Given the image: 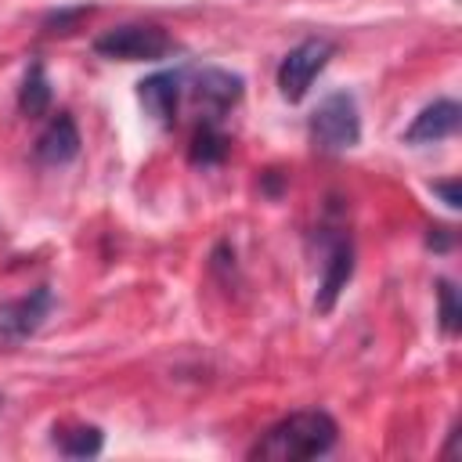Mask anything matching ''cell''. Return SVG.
Listing matches in <instances>:
<instances>
[{
    "instance_id": "4fadbf2b",
    "label": "cell",
    "mask_w": 462,
    "mask_h": 462,
    "mask_svg": "<svg viewBox=\"0 0 462 462\" xmlns=\"http://www.w3.org/2000/svg\"><path fill=\"white\" fill-rule=\"evenodd\" d=\"M224 155H227V137H224L213 123H202V126L195 130V137H191L188 159H191L195 166H213V162H220Z\"/></svg>"
},
{
    "instance_id": "5b68a950",
    "label": "cell",
    "mask_w": 462,
    "mask_h": 462,
    "mask_svg": "<svg viewBox=\"0 0 462 462\" xmlns=\"http://www.w3.org/2000/svg\"><path fill=\"white\" fill-rule=\"evenodd\" d=\"M47 314H51V289L40 285L29 296H18V300L0 303V336L18 343V339L32 336L43 325Z\"/></svg>"
},
{
    "instance_id": "6da1fadb",
    "label": "cell",
    "mask_w": 462,
    "mask_h": 462,
    "mask_svg": "<svg viewBox=\"0 0 462 462\" xmlns=\"http://www.w3.org/2000/svg\"><path fill=\"white\" fill-rule=\"evenodd\" d=\"M336 422L325 411H292L289 419L274 422L263 440L249 451L253 458L267 462H292V458H318L336 444Z\"/></svg>"
},
{
    "instance_id": "277c9868",
    "label": "cell",
    "mask_w": 462,
    "mask_h": 462,
    "mask_svg": "<svg viewBox=\"0 0 462 462\" xmlns=\"http://www.w3.org/2000/svg\"><path fill=\"white\" fill-rule=\"evenodd\" d=\"M332 51H336V43L325 40V36H310V40L296 43L282 58V65H278V90H282V97L285 101H303V94L310 90L314 76L328 65Z\"/></svg>"
},
{
    "instance_id": "7c38bea8",
    "label": "cell",
    "mask_w": 462,
    "mask_h": 462,
    "mask_svg": "<svg viewBox=\"0 0 462 462\" xmlns=\"http://www.w3.org/2000/svg\"><path fill=\"white\" fill-rule=\"evenodd\" d=\"M54 444H58V451L69 455V458H94V455L101 451L105 437H101L97 426H72V430H61V433L54 437Z\"/></svg>"
},
{
    "instance_id": "30bf717a",
    "label": "cell",
    "mask_w": 462,
    "mask_h": 462,
    "mask_svg": "<svg viewBox=\"0 0 462 462\" xmlns=\"http://www.w3.org/2000/svg\"><path fill=\"white\" fill-rule=\"evenodd\" d=\"M195 97L209 112H227L242 97V76H235L227 69H202L195 76Z\"/></svg>"
},
{
    "instance_id": "ba28073f",
    "label": "cell",
    "mask_w": 462,
    "mask_h": 462,
    "mask_svg": "<svg viewBox=\"0 0 462 462\" xmlns=\"http://www.w3.org/2000/svg\"><path fill=\"white\" fill-rule=\"evenodd\" d=\"M137 97L155 123H173L177 101H180V76L177 72H155V76L137 83Z\"/></svg>"
},
{
    "instance_id": "8992f818",
    "label": "cell",
    "mask_w": 462,
    "mask_h": 462,
    "mask_svg": "<svg viewBox=\"0 0 462 462\" xmlns=\"http://www.w3.org/2000/svg\"><path fill=\"white\" fill-rule=\"evenodd\" d=\"M458 119H462L458 101L440 97V101L426 105V108L415 116V123L404 130V141H408V144H433V141H444V137H451V134L458 130Z\"/></svg>"
},
{
    "instance_id": "5bb4252c",
    "label": "cell",
    "mask_w": 462,
    "mask_h": 462,
    "mask_svg": "<svg viewBox=\"0 0 462 462\" xmlns=\"http://www.w3.org/2000/svg\"><path fill=\"white\" fill-rule=\"evenodd\" d=\"M437 300H440V328L448 336H455L458 325H462V303H458V292H455V285L448 278L437 285Z\"/></svg>"
},
{
    "instance_id": "8fae6325",
    "label": "cell",
    "mask_w": 462,
    "mask_h": 462,
    "mask_svg": "<svg viewBox=\"0 0 462 462\" xmlns=\"http://www.w3.org/2000/svg\"><path fill=\"white\" fill-rule=\"evenodd\" d=\"M18 108H22L29 119L47 116V108H51V79H47V72H43V65H40V61H32V65H29V72H25V79H22Z\"/></svg>"
},
{
    "instance_id": "9a60e30c",
    "label": "cell",
    "mask_w": 462,
    "mask_h": 462,
    "mask_svg": "<svg viewBox=\"0 0 462 462\" xmlns=\"http://www.w3.org/2000/svg\"><path fill=\"white\" fill-rule=\"evenodd\" d=\"M433 191L444 199L448 209H458V206H462V188H458V180H433Z\"/></svg>"
},
{
    "instance_id": "2e32d148",
    "label": "cell",
    "mask_w": 462,
    "mask_h": 462,
    "mask_svg": "<svg viewBox=\"0 0 462 462\" xmlns=\"http://www.w3.org/2000/svg\"><path fill=\"white\" fill-rule=\"evenodd\" d=\"M87 11H90V7H72V11H58V14H51V18L43 22V25H47V29H51V25H58L61 32H69V25H76V22H79V18L87 14ZM58 29H54V32H58Z\"/></svg>"
},
{
    "instance_id": "7a4b0ae2",
    "label": "cell",
    "mask_w": 462,
    "mask_h": 462,
    "mask_svg": "<svg viewBox=\"0 0 462 462\" xmlns=\"http://www.w3.org/2000/svg\"><path fill=\"white\" fill-rule=\"evenodd\" d=\"M310 141L321 152H346L361 141V116H357V101L343 90L328 94L314 116H310Z\"/></svg>"
},
{
    "instance_id": "52a82bcc",
    "label": "cell",
    "mask_w": 462,
    "mask_h": 462,
    "mask_svg": "<svg viewBox=\"0 0 462 462\" xmlns=\"http://www.w3.org/2000/svg\"><path fill=\"white\" fill-rule=\"evenodd\" d=\"M79 155V130H76V119L69 112H58L43 134L36 137V159L47 162V166H61V162H72Z\"/></svg>"
},
{
    "instance_id": "3957f363",
    "label": "cell",
    "mask_w": 462,
    "mask_h": 462,
    "mask_svg": "<svg viewBox=\"0 0 462 462\" xmlns=\"http://www.w3.org/2000/svg\"><path fill=\"white\" fill-rule=\"evenodd\" d=\"M94 51L101 58H116V61H159L173 51V40L166 29L159 25H116L108 32H101L94 40Z\"/></svg>"
},
{
    "instance_id": "e0dca14e",
    "label": "cell",
    "mask_w": 462,
    "mask_h": 462,
    "mask_svg": "<svg viewBox=\"0 0 462 462\" xmlns=\"http://www.w3.org/2000/svg\"><path fill=\"white\" fill-rule=\"evenodd\" d=\"M430 245H437V249H448V227H433V235H430Z\"/></svg>"
},
{
    "instance_id": "9c48e42d",
    "label": "cell",
    "mask_w": 462,
    "mask_h": 462,
    "mask_svg": "<svg viewBox=\"0 0 462 462\" xmlns=\"http://www.w3.org/2000/svg\"><path fill=\"white\" fill-rule=\"evenodd\" d=\"M350 274H354V245H350L346 238H339V242L328 249L325 278H321V289H318V300H314V307H318L321 314L336 307V300H339V292L346 289Z\"/></svg>"
}]
</instances>
